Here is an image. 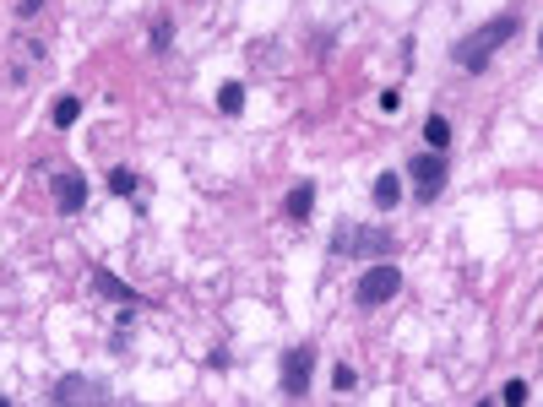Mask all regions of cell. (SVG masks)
I'll return each instance as SVG.
<instances>
[{
  "label": "cell",
  "mask_w": 543,
  "mask_h": 407,
  "mask_svg": "<svg viewBox=\"0 0 543 407\" xmlns=\"http://www.w3.org/2000/svg\"><path fill=\"white\" fill-rule=\"evenodd\" d=\"M136 185H142V180H136L130 169H109V190H114V196H130Z\"/></svg>",
  "instance_id": "obj_14"
},
{
  "label": "cell",
  "mask_w": 543,
  "mask_h": 407,
  "mask_svg": "<svg viewBox=\"0 0 543 407\" xmlns=\"http://www.w3.org/2000/svg\"><path fill=\"white\" fill-rule=\"evenodd\" d=\"M49 402H60V407H71V402H109V385L93 380V375H66V380L49 391Z\"/></svg>",
  "instance_id": "obj_6"
},
{
  "label": "cell",
  "mask_w": 543,
  "mask_h": 407,
  "mask_svg": "<svg viewBox=\"0 0 543 407\" xmlns=\"http://www.w3.org/2000/svg\"><path fill=\"white\" fill-rule=\"evenodd\" d=\"M49 190H55V207H60L66 217L87 207V174H71V169H60V174H49Z\"/></svg>",
  "instance_id": "obj_7"
},
{
  "label": "cell",
  "mask_w": 543,
  "mask_h": 407,
  "mask_svg": "<svg viewBox=\"0 0 543 407\" xmlns=\"http://www.w3.org/2000/svg\"><path fill=\"white\" fill-rule=\"evenodd\" d=\"M169 39H174V28H169V17H158V22H153V49L164 55V49H169Z\"/></svg>",
  "instance_id": "obj_17"
},
{
  "label": "cell",
  "mask_w": 543,
  "mask_h": 407,
  "mask_svg": "<svg viewBox=\"0 0 543 407\" xmlns=\"http://www.w3.org/2000/svg\"><path fill=\"white\" fill-rule=\"evenodd\" d=\"M369 196H375V207H380V212H391V207L402 201V180H396V174H380V180L369 185Z\"/></svg>",
  "instance_id": "obj_10"
},
{
  "label": "cell",
  "mask_w": 543,
  "mask_h": 407,
  "mask_svg": "<svg viewBox=\"0 0 543 407\" xmlns=\"http://www.w3.org/2000/svg\"><path fill=\"white\" fill-rule=\"evenodd\" d=\"M332 385H337V391L348 396V391L359 385V375H353V364H337V369H332Z\"/></svg>",
  "instance_id": "obj_15"
},
{
  "label": "cell",
  "mask_w": 543,
  "mask_h": 407,
  "mask_svg": "<svg viewBox=\"0 0 543 407\" xmlns=\"http://www.w3.org/2000/svg\"><path fill=\"white\" fill-rule=\"evenodd\" d=\"M396 250V234L391 228H359V223H343L332 234V255H348V261H380Z\"/></svg>",
  "instance_id": "obj_2"
},
{
  "label": "cell",
  "mask_w": 543,
  "mask_h": 407,
  "mask_svg": "<svg viewBox=\"0 0 543 407\" xmlns=\"http://www.w3.org/2000/svg\"><path fill=\"white\" fill-rule=\"evenodd\" d=\"M218 109H223V114H239V109H245V82H223V87H218Z\"/></svg>",
  "instance_id": "obj_12"
},
{
  "label": "cell",
  "mask_w": 543,
  "mask_h": 407,
  "mask_svg": "<svg viewBox=\"0 0 543 407\" xmlns=\"http://www.w3.org/2000/svg\"><path fill=\"white\" fill-rule=\"evenodd\" d=\"M424 142H430V153H446V147H451V125H446L441 114L424 119Z\"/></svg>",
  "instance_id": "obj_11"
},
{
  "label": "cell",
  "mask_w": 543,
  "mask_h": 407,
  "mask_svg": "<svg viewBox=\"0 0 543 407\" xmlns=\"http://www.w3.org/2000/svg\"><path fill=\"white\" fill-rule=\"evenodd\" d=\"M0 407H6V396H0Z\"/></svg>",
  "instance_id": "obj_20"
},
{
  "label": "cell",
  "mask_w": 543,
  "mask_h": 407,
  "mask_svg": "<svg viewBox=\"0 0 543 407\" xmlns=\"http://www.w3.org/2000/svg\"><path fill=\"white\" fill-rule=\"evenodd\" d=\"M527 396H532L527 380H505V385H500V402H527Z\"/></svg>",
  "instance_id": "obj_16"
},
{
  "label": "cell",
  "mask_w": 543,
  "mask_h": 407,
  "mask_svg": "<svg viewBox=\"0 0 543 407\" xmlns=\"http://www.w3.org/2000/svg\"><path fill=\"white\" fill-rule=\"evenodd\" d=\"M310 375H316V348H310V342L289 348V353H283V375H278L283 396H289V402H299V396L310 391Z\"/></svg>",
  "instance_id": "obj_5"
},
{
  "label": "cell",
  "mask_w": 543,
  "mask_h": 407,
  "mask_svg": "<svg viewBox=\"0 0 543 407\" xmlns=\"http://www.w3.org/2000/svg\"><path fill=\"white\" fill-rule=\"evenodd\" d=\"M310 212H316V185L305 180V185H294V190L283 196V217H289V223H305Z\"/></svg>",
  "instance_id": "obj_9"
},
{
  "label": "cell",
  "mask_w": 543,
  "mask_h": 407,
  "mask_svg": "<svg viewBox=\"0 0 543 407\" xmlns=\"http://www.w3.org/2000/svg\"><path fill=\"white\" fill-rule=\"evenodd\" d=\"M76 119H82V98H71V93H66V98L55 103V125H60V130H71Z\"/></svg>",
  "instance_id": "obj_13"
},
{
  "label": "cell",
  "mask_w": 543,
  "mask_h": 407,
  "mask_svg": "<svg viewBox=\"0 0 543 407\" xmlns=\"http://www.w3.org/2000/svg\"><path fill=\"white\" fill-rule=\"evenodd\" d=\"M516 33H521V17H516V12H505V17H494V22H484L478 33H467V39H457V44H451V60H457L462 71H473V76H478V71H489V60H494V49H500V44H511Z\"/></svg>",
  "instance_id": "obj_1"
},
{
  "label": "cell",
  "mask_w": 543,
  "mask_h": 407,
  "mask_svg": "<svg viewBox=\"0 0 543 407\" xmlns=\"http://www.w3.org/2000/svg\"><path fill=\"white\" fill-rule=\"evenodd\" d=\"M87 283H93V294H103V299H114V305H125V310L147 305L142 294H136V288H125V283L114 278V271H103V266H93V271H87Z\"/></svg>",
  "instance_id": "obj_8"
},
{
  "label": "cell",
  "mask_w": 543,
  "mask_h": 407,
  "mask_svg": "<svg viewBox=\"0 0 543 407\" xmlns=\"http://www.w3.org/2000/svg\"><path fill=\"white\" fill-rule=\"evenodd\" d=\"M44 12V0H17V17H39Z\"/></svg>",
  "instance_id": "obj_19"
},
{
  "label": "cell",
  "mask_w": 543,
  "mask_h": 407,
  "mask_svg": "<svg viewBox=\"0 0 543 407\" xmlns=\"http://www.w3.org/2000/svg\"><path fill=\"white\" fill-rule=\"evenodd\" d=\"M407 174H414V196H419V207H430V201L446 190L451 164H446V153H419L414 164H407Z\"/></svg>",
  "instance_id": "obj_4"
},
{
  "label": "cell",
  "mask_w": 543,
  "mask_h": 407,
  "mask_svg": "<svg viewBox=\"0 0 543 407\" xmlns=\"http://www.w3.org/2000/svg\"><path fill=\"white\" fill-rule=\"evenodd\" d=\"M396 294H402V271H396L391 261H375L364 278L353 283V305H359V310H380V305H391Z\"/></svg>",
  "instance_id": "obj_3"
},
{
  "label": "cell",
  "mask_w": 543,
  "mask_h": 407,
  "mask_svg": "<svg viewBox=\"0 0 543 407\" xmlns=\"http://www.w3.org/2000/svg\"><path fill=\"white\" fill-rule=\"evenodd\" d=\"M380 109H386V114H396V109H402V93H396V87H386V93H380Z\"/></svg>",
  "instance_id": "obj_18"
}]
</instances>
